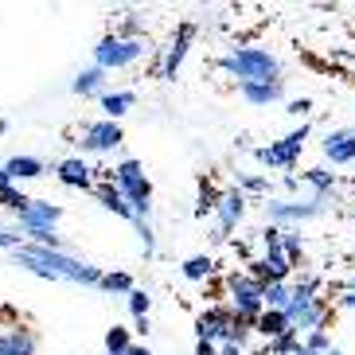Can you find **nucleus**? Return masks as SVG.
Instances as JSON below:
<instances>
[{
  "label": "nucleus",
  "mask_w": 355,
  "mask_h": 355,
  "mask_svg": "<svg viewBox=\"0 0 355 355\" xmlns=\"http://www.w3.org/2000/svg\"><path fill=\"white\" fill-rule=\"evenodd\" d=\"M191 40H196V24H180V32L172 35V43H168L164 51H160V59H157V78H164V83L176 78V71L184 67V59H188Z\"/></svg>",
  "instance_id": "nucleus-10"
},
{
  "label": "nucleus",
  "mask_w": 355,
  "mask_h": 355,
  "mask_svg": "<svg viewBox=\"0 0 355 355\" xmlns=\"http://www.w3.org/2000/svg\"><path fill=\"white\" fill-rule=\"evenodd\" d=\"M125 141V133H121V125L117 121H86L83 133H78V145H83V153H114L117 145Z\"/></svg>",
  "instance_id": "nucleus-11"
},
{
  "label": "nucleus",
  "mask_w": 355,
  "mask_h": 355,
  "mask_svg": "<svg viewBox=\"0 0 355 355\" xmlns=\"http://www.w3.org/2000/svg\"><path fill=\"white\" fill-rule=\"evenodd\" d=\"M324 211V199H270L266 203V215H270V223L273 227H282V230H289L293 223H309V219H316Z\"/></svg>",
  "instance_id": "nucleus-8"
},
{
  "label": "nucleus",
  "mask_w": 355,
  "mask_h": 355,
  "mask_svg": "<svg viewBox=\"0 0 355 355\" xmlns=\"http://www.w3.org/2000/svg\"><path fill=\"white\" fill-rule=\"evenodd\" d=\"M20 246H24V234H20V230H16V227H0V250H20Z\"/></svg>",
  "instance_id": "nucleus-37"
},
{
  "label": "nucleus",
  "mask_w": 355,
  "mask_h": 355,
  "mask_svg": "<svg viewBox=\"0 0 355 355\" xmlns=\"http://www.w3.org/2000/svg\"><path fill=\"white\" fill-rule=\"evenodd\" d=\"M261 304H266L270 313H285V309H289V282L261 285Z\"/></svg>",
  "instance_id": "nucleus-24"
},
{
  "label": "nucleus",
  "mask_w": 355,
  "mask_h": 355,
  "mask_svg": "<svg viewBox=\"0 0 355 355\" xmlns=\"http://www.w3.org/2000/svg\"><path fill=\"white\" fill-rule=\"evenodd\" d=\"M145 51H148L145 35H117V32H110V35H102V40H98V47H94V67L102 74L125 71V67L141 63V59H145Z\"/></svg>",
  "instance_id": "nucleus-5"
},
{
  "label": "nucleus",
  "mask_w": 355,
  "mask_h": 355,
  "mask_svg": "<svg viewBox=\"0 0 355 355\" xmlns=\"http://www.w3.org/2000/svg\"><path fill=\"white\" fill-rule=\"evenodd\" d=\"M250 332H258L261 340L270 344V340H277V336L293 332V328H289V320H285V313H270V309H266V313H261L258 320L250 324Z\"/></svg>",
  "instance_id": "nucleus-22"
},
{
  "label": "nucleus",
  "mask_w": 355,
  "mask_h": 355,
  "mask_svg": "<svg viewBox=\"0 0 355 355\" xmlns=\"http://www.w3.org/2000/svg\"><path fill=\"white\" fill-rule=\"evenodd\" d=\"M258 242H261V254H282V227H261L258 230Z\"/></svg>",
  "instance_id": "nucleus-32"
},
{
  "label": "nucleus",
  "mask_w": 355,
  "mask_h": 355,
  "mask_svg": "<svg viewBox=\"0 0 355 355\" xmlns=\"http://www.w3.org/2000/svg\"><path fill=\"white\" fill-rule=\"evenodd\" d=\"M28 203H32V196H24V191L16 188V184H12V188H4V191H0V207H8L12 215H20V211L28 207Z\"/></svg>",
  "instance_id": "nucleus-29"
},
{
  "label": "nucleus",
  "mask_w": 355,
  "mask_h": 355,
  "mask_svg": "<svg viewBox=\"0 0 355 355\" xmlns=\"http://www.w3.org/2000/svg\"><path fill=\"white\" fill-rule=\"evenodd\" d=\"M133 347V336H129V328H110L105 332V355H121V352H129Z\"/></svg>",
  "instance_id": "nucleus-28"
},
{
  "label": "nucleus",
  "mask_w": 355,
  "mask_h": 355,
  "mask_svg": "<svg viewBox=\"0 0 355 355\" xmlns=\"http://www.w3.org/2000/svg\"><path fill=\"white\" fill-rule=\"evenodd\" d=\"M215 203H219V188H211L207 180L199 184V203H196V215L203 219V215H211L215 211Z\"/></svg>",
  "instance_id": "nucleus-31"
},
{
  "label": "nucleus",
  "mask_w": 355,
  "mask_h": 355,
  "mask_svg": "<svg viewBox=\"0 0 355 355\" xmlns=\"http://www.w3.org/2000/svg\"><path fill=\"white\" fill-rule=\"evenodd\" d=\"M98 289H105V293H121V297H129V293L137 289L133 285V277H129V273H102V282H98Z\"/></svg>",
  "instance_id": "nucleus-27"
},
{
  "label": "nucleus",
  "mask_w": 355,
  "mask_h": 355,
  "mask_svg": "<svg viewBox=\"0 0 355 355\" xmlns=\"http://www.w3.org/2000/svg\"><path fill=\"white\" fill-rule=\"evenodd\" d=\"M239 90L250 105H273L285 98V78H277V83H250V86H239Z\"/></svg>",
  "instance_id": "nucleus-17"
},
{
  "label": "nucleus",
  "mask_w": 355,
  "mask_h": 355,
  "mask_svg": "<svg viewBox=\"0 0 355 355\" xmlns=\"http://www.w3.org/2000/svg\"><path fill=\"white\" fill-rule=\"evenodd\" d=\"M148 304H153V297L145 289L129 293V313H133V320H148Z\"/></svg>",
  "instance_id": "nucleus-34"
},
{
  "label": "nucleus",
  "mask_w": 355,
  "mask_h": 355,
  "mask_svg": "<svg viewBox=\"0 0 355 355\" xmlns=\"http://www.w3.org/2000/svg\"><path fill=\"white\" fill-rule=\"evenodd\" d=\"M12 261L24 266L28 273H35V277H43V282H74V285L102 282V270L98 266L71 258L67 250H43V246H32V242H24L20 250H12Z\"/></svg>",
  "instance_id": "nucleus-1"
},
{
  "label": "nucleus",
  "mask_w": 355,
  "mask_h": 355,
  "mask_svg": "<svg viewBox=\"0 0 355 355\" xmlns=\"http://www.w3.org/2000/svg\"><path fill=\"white\" fill-rule=\"evenodd\" d=\"M309 110H313V102H309V98H297V102H289V114H293V117L309 114Z\"/></svg>",
  "instance_id": "nucleus-39"
},
{
  "label": "nucleus",
  "mask_w": 355,
  "mask_h": 355,
  "mask_svg": "<svg viewBox=\"0 0 355 355\" xmlns=\"http://www.w3.org/2000/svg\"><path fill=\"white\" fill-rule=\"evenodd\" d=\"M301 180L313 188V199H328L336 188V172H328V168H309Z\"/></svg>",
  "instance_id": "nucleus-23"
},
{
  "label": "nucleus",
  "mask_w": 355,
  "mask_h": 355,
  "mask_svg": "<svg viewBox=\"0 0 355 355\" xmlns=\"http://www.w3.org/2000/svg\"><path fill=\"white\" fill-rule=\"evenodd\" d=\"M309 133H313L309 125L293 129V133L282 137V141L254 148V160H258V164H270V168H285V172H293V168H297V160H301V153H304V141H309Z\"/></svg>",
  "instance_id": "nucleus-7"
},
{
  "label": "nucleus",
  "mask_w": 355,
  "mask_h": 355,
  "mask_svg": "<svg viewBox=\"0 0 355 355\" xmlns=\"http://www.w3.org/2000/svg\"><path fill=\"white\" fill-rule=\"evenodd\" d=\"M293 355H309V352H304V347H297V352H293Z\"/></svg>",
  "instance_id": "nucleus-45"
},
{
  "label": "nucleus",
  "mask_w": 355,
  "mask_h": 355,
  "mask_svg": "<svg viewBox=\"0 0 355 355\" xmlns=\"http://www.w3.org/2000/svg\"><path fill=\"white\" fill-rule=\"evenodd\" d=\"M211 215L219 219V230H215V242H227V239H230V230H234L242 219H246V196H242L239 188L219 191V203H215V211H211Z\"/></svg>",
  "instance_id": "nucleus-12"
},
{
  "label": "nucleus",
  "mask_w": 355,
  "mask_h": 355,
  "mask_svg": "<svg viewBox=\"0 0 355 355\" xmlns=\"http://www.w3.org/2000/svg\"><path fill=\"white\" fill-rule=\"evenodd\" d=\"M121 355H153V352H148V347H141V344H133L129 352H121Z\"/></svg>",
  "instance_id": "nucleus-40"
},
{
  "label": "nucleus",
  "mask_w": 355,
  "mask_h": 355,
  "mask_svg": "<svg viewBox=\"0 0 355 355\" xmlns=\"http://www.w3.org/2000/svg\"><path fill=\"white\" fill-rule=\"evenodd\" d=\"M180 270H184V277H188V282H207L211 273H215V258H211V254H191Z\"/></svg>",
  "instance_id": "nucleus-25"
},
{
  "label": "nucleus",
  "mask_w": 355,
  "mask_h": 355,
  "mask_svg": "<svg viewBox=\"0 0 355 355\" xmlns=\"http://www.w3.org/2000/svg\"><path fill=\"white\" fill-rule=\"evenodd\" d=\"M94 196H98V203H102L105 211H114L117 219H129L133 223V207L125 203V196L110 184V180H102V184H94Z\"/></svg>",
  "instance_id": "nucleus-18"
},
{
  "label": "nucleus",
  "mask_w": 355,
  "mask_h": 355,
  "mask_svg": "<svg viewBox=\"0 0 355 355\" xmlns=\"http://www.w3.org/2000/svg\"><path fill=\"white\" fill-rule=\"evenodd\" d=\"M227 297H230L227 309L246 324H254L261 313H266V304H261V282H254L250 273H230L227 277Z\"/></svg>",
  "instance_id": "nucleus-6"
},
{
  "label": "nucleus",
  "mask_w": 355,
  "mask_h": 355,
  "mask_svg": "<svg viewBox=\"0 0 355 355\" xmlns=\"http://www.w3.org/2000/svg\"><path fill=\"white\" fill-rule=\"evenodd\" d=\"M282 258L289 261L293 270H301V261H304V242L297 230H282Z\"/></svg>",
  "instance_id": "nucleus-26"
},
{
  "label": "nucleus",
  "mask_w": 355,
  "mask_h": 355,
  "mask_svg": "<svg viewBox=\"0 0 355 355\" xmlns=\"http://www.w3.org/2000/svg\"><path fill=\"white\" fill-rule=\"evenodd\" d=\"M71 90H74L78 98H94V94L102 98V94H105V74L98 71V67H86V71H78V74H74Z\"/></svg>",
  "instance_id": "nucleus-21"
},
{
  "label": "nucleus",
  "mask_w": 355,
  "mask_h": 355,
  "mask_svg": "<svg viewBox=\"0 0 355 355\" xmlns=\"http://www.w3.org/2000/svg\"><path fill=\"white\" fill-rule=\"evenodd\" d=\"M266 188H270V184H266L261 176H239V191H242V196H246V191H266Z\"/></svg>",
  "instance_id": "nucleus-38"
},
{
  "label": "nucleus",
  "mask_w": 355,
  "mask_h": 355,
  "mask_svg": "<svg viewBox=\"0 0 355 355\" xmlns=\"http://www.w3.org/2000/svg\"><path fill=\"white\" fill-rule=\"evenodd\" d=\"M4 172H8L12 184H20V180H40L43 172H47V164H43L40 157H12L8 164H0Z\"/></svg>",
  "instance_id": "nucleus-20"
},
{
  "label": "nucleus",
  "mask_w": 355,
  "mask_h": 355,
  "mask_svg": "<svg viewBox=\"0 0 355 355\" xmlns=\"http://www.w3.org/2000/svg\"><path fill=\"white\" fill-rule=\"evenodd\" d=\"M0 355H40V336L28 324H8L0 328Z\"/></svg>",
  "instance_id": "nucleus-13"
},
{
  "label": "nucleus",
  "mask_w": 355,
  "mask_h": 355,
  "mask_svg": "<svg viewBox=\"0 0 355 355\" xmlns=\"http://www.w3.org/2000/svg\"><path fill=\"white\" fill-rule=\"evenodd\" d=\"M230 324H234V313H230L227 304H207L196 316V340L199 344H211V347H223L230 336Z\"/></svg>",
  "instance_id": "nucleus-9"
},
{
  "label": "nucleus",
  "mask_w": 355,
  "mask_h": 355,
  "mask_svg": "<svg viewBox=\"0 0 355 355\" xmlns=\"http://www.w3.org/2000/svg\"><path fill=\"white\" fill-rule=\"evenodd\" d=\"M324 157L332 164H355V129H336L324 141Z\"/></svg>",
  "instance_id": "nucleus-16"
},
{
  "label": "nucleus",
  "mask_w": 355,
  "mask_h": 355,
  "mask_svg": "<svg viewBox=\"0 0 355 355\" xmlns=\"http://www.w3.org/2000/svg\"><path fill=\"white\" fill-rule=\"evenodd\" d=\"M219 71L239 78V86L250 83H277L282 78V59L270 55L266 47H234L219 59Z\"/></svg>",
  "instance_id": "nucleus-3"
},
{
  "label": "nucleus",
  "mask_w": 355,
  "mask_h": 355,
  "mask_svg": "<svg viewBox=\"0 0 355 355\" xmlns=\"http://www.w3.org/2000/svg\"><path fill=\"white\" fill-rule=\"evenodd\" d=\"M117 35H145L141 12H121V28H117Z\"/></svg>",
  "instance_id": "nucleus-36"
},
{
  "label": "nucleus",
  "mask_w": 355,
  "mask_h": 355,
  "mask_svg": "<svg viewBox=\"0 0 355 355\" xmlns=\"http://www.w3.org/2000/svg\"><path fill=\"white\" fill-rule=\"evenodd\" d=\"M4 188H12V180H8V172L0 168V191H4Z\"/></svg>",
  "instance_id": "nucleus-43"
},
{
  "label": "nucleus",
  "mask_w": 355,
  "mask_h": 355,
  "mask_svg": "<svg viewBox=\"0 0 355 355\" xmlns=\"http://www.w3.org/2000/svg\"><path fill=\"white\" fill-rule=\"evenodd\" d=\"M98 102H102L105 121H117V117H125L129 110L137 105V94H133V90H105V94L98 98Z\"/></svg>",
  "instance_id": "nucleus-19"
},
{
  "label": "nucleus",
  "mask_w": 355,
  "mask_h": 355,
  "mask_svg": "<svg viewBox=\"0 0 355 355\" xmlns=\"http://www.w3.org/2000/svg\"><path fill=\"white\" fill-rule=\"evenodd\" d=\"M137 234H141V246H145V258H153L157 254V234H153V223L148 219H133Z\"/></svg>",
  "instance_id": "nucleus-35"
},
{
  "label": "nucleus",
  "mask_w": 355,
  "mask_h": 355,
  "mask_svg": "<svg viewBox=\"0 0 355 355\" xmlns=\"http://www.w3.org/2000/svg\"><path fill=\"white\" fill-rule=\"evenodd\" d=\"M270 355H293L297 347H301V336L297 332H285V336H277V340H270Z\"/></svg>",
  "instance_id": "nucleus-33"
},
{
  "label": "nucleus",
  "mask_w": 355,
  "mask_h": 355,
  "mask_svg": "<svg viewBox=\"0 0 355 355\" xmlns=\"http://www.w3.org/2000/svg\"><path fill=\"white\" fill-rule=\"evenodd\" d=\"M196 355H215V347H211V344H196Z\"/></svg>",
  "instance_id": "nucleus-42"
},
{
  "label": "nucleus",
  "mask_w": 355,
  "mask_h": 355,
  "mask_svg": "<svg viewBox=\"0 0 355 355\" xmlns=\"http://www.w3.org/2000/svg\"><path fill=\"white\" fill-rule=\"evenodd\" d=\"M320 289H324V282L316 277V273H301V277L289 285V309H285V320H289V328L297 336L324 328L328 316H332V304L320 297Z\"/></svg>",
  "instance_id": "nucleus-2"
},
{
  "label": "nucleus",
  "mask_w": 355,
  "mask_h": 355,
  "mask_svg": "<svg viewBox=\"0 0 355 355\" xmlns=\"http://www.w3.org/2000/svg\"><path fill=\"white\" fill-rule=\"evenodd\" d=\"M340 304H344V309H355V293H344V297H340Z\"/></svg>",
  "instance_id": "nucleus-41"
},
{
  "label": "nucleus",
  "mask_w": 355,
  "mask_h": 355,
  "mask_svg": "<svg viewBox=\"0 0 355 355\" xmlns=\"http://www.w3.org/2000/svg\"><path fill=\"white\" fill-rule=\"evenodd\" d=\"M4 129H8V121H0V133H4Z\"/></svg>",
  "instance_id": "nucleus-46"
},
{
  "label": "nucleus",
  "mask_w": 355,
  "mask_h": 355,
  "mask_svg": "<svg viewBox=\"0 0 355 355\" xmlns=\"http://www.w3.org/2000/svg\"><path fill=\"white\" fill-rule=\"evenodd\" d=\"M55 176H59V184L63 188H78V191H94V164H86L83 157H67L55 164Z\"/></svg>",
  "instance_id": "nucleus-14"
},
{
  "label": "nucleus",
  "mask_w": 355,
  "mask_h": 355,
  "mask_svg": "<svg viewBox=\"0 0 355 355\" xmlns=\"http://www.w3.org/2000/svg\"><path fill=\"white\" fill-rule=\"evenodd\" d=\"M328 355H344V352H340V347H332V352H328Z\"/></svg>",
  "instance_id": "nucleus-44"
},
{
  "label": "nucleus",
  "mask_w": 355,
  "mask_h": 355,
  "mask_svg": "<svg viewBox=\"0 0 355 355\" xmlns=\"http://www.w3.org/2000/svg\"><path fill=\"white\" fill-rule=\"evenodd\" d=\"M246 273L261 285H273V282H289L293 277V266L282 258V254H261V258L246 261Z\"/></svg>",
  "instance_id": "nucleus-15"
},
{
  "label": "nucleus",
  "mask_w": 355,
  "mask_h": 355,
  "mask_svg": "<svg viewBox=\"0 0 355 355\" xmlns=\"http://www.w3.org/2000/svg\"><path fill=\"white\" fill-rule=\"evenodd\" d=\"M110 184L125 196V203L133 207V219H148V211H153V184H148L141 160H133V157L117 160L110 168Z\"/></svg>",
  "instance_id": "nucleus-4"
},
{
  "label": "nucleus",
  "mask_w": 355,
  "mask_h": 355,
  "mask_svg": "<svg viewBox=\"0 0 355 355\" xmlns=\"http://www.w3.org/2000/svg\"><path fill=\"white\" fill-rule=\"evenodd\" d=\"M301 347H304L309 355H328V352H332V340H328V332H324V328H316V332L304 336Z\"/></svg>",
  "instance_id": "nucleus-30"
}]
</instances>
